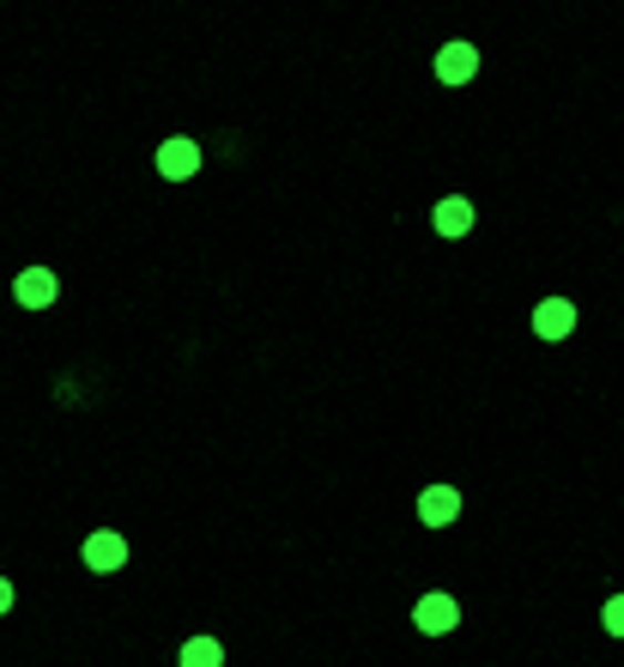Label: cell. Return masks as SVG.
<instances>
[{"label": "cell", "instance_id": "6da1fadb", "mask_svg": "<svg viewBox=\"0 0 624 667\" xmlns=\"http://www.w3.org/2000/svg\"><path fill=\"white\" fill-rule=\"evenodd\" d=\"M158 171L171 176V183H188V176L201 171V146H194L188 134H171V140L158 146Z\"/></svg>", "mask_w": 624, "mask_h": 667}, {"label": "cell", "instance_id": "7a4b0ae2", "mask_svg": "<svg viewBox=\"0 0 624 667\" xmlns=\"http://www.w3.org/2000/svg\"><path fill=\"white\" fill-rule=\"evenodd\" d=\"M473 73H479V49H473V43H461V37H449V43H443V55H437V80L467 85Z\"/></svg>", "mask_w": 624, "mask_h": 667}, {"label": "cell", "instance_id": "3957f363", "mask_svg": "<svg viewBox=\"0 0 624 667\" xmlns=\"http://www.w3.org/2000/svg\"><path fill=\"white\" fill-rule=\"evenodd\" d=\"M419 516L431 522V529H449V522L461 516V492H454V485H424V492H419Z\"/></svg>", "mask_w": 624, "mask_h": 667}, {"label": "cell", "instance_id": "277c9868", "mask_svg": "<svg viewBox=\"0 0 624 667\" xmlns=\"http://www.w3.org/2000/svg\"><path fill=\"white\" fill-rule=\"evenodd\" d=\"M412 619H419V632H431V637H443L461 625V607H454L449 595H424L419 607H412Z\"/></svg>", "mask_w": 624, "mask_h": 667}, {"label": "cell", "instance_id": "5b68a950", "mask_svg": "<svg viewBox=\"0 0 624 667\" xmlns=\"http://www.w3.org/2000/svg\"><path fill=\"white\" fill-rule=\"evenodd\" d=\"M85 564H91V571H122V564H127V541H122V534H110V529H98L85 541Z\"/></svg>", "mask_w": 624, "mask_h": 667}, {"label": "cell", "instance_id": "8992f818", "mask_svg": "<svg viewBox=\"0 0 624 667\" xmlns=\"http://www.w3.org/2000/svg\"><path fill=\"white\" fill-rule=\"evenodd\" d=\"M534 328H540V340H564V334L576 328V304H570V298H545L534 310Z\"/></svg>", "mask_w": 624, "mask_h": 667}, {"label": "cell", "instance_id": "52a82bcc", "mask_svg": "<svg viewBox=\"0 0 624 667\" xmlns=\"http://www.w3.org/2000/svg\"><path fill=\"white\" fill-rule=\"evenodd\" d=\"M437 230H443V237H467V230H473V201H461V195L437 201Z\"/></svg>", "mask_w": 624, "mask_h": 667}, {"label": "cell", "instance_id": "ba28073f", "mask_svg": "<svg viewBox=\"0 0 624 667\" xmlns=\"http://www.w3.org/2000/svg\"><path fill=\"white\" fill-rule=\"evenodd\" d=\"M182 667H225V649H218L213 637H188V644H182Z\"/></svg>", "mask_w": 624, "mask_h": 667}, {"label": "cell", "instance_id": "9c48e42d", "mask_svg": "<svg viewBox=\"0 0 624 667\" xmlns=\"http://www.w3.org/2000/svg\"><path fill=\"white\" fill-rule=\"evenodd\" d=\"M601 619H606V632H613V637H624V595L606 601V607H601Z\"/></svg>", "mask_w": 624, "mask_h": 667}, {"label": "cell", "instance_id": "30bf717a", "mask_svg": "<svg viewBox=\"0 0 624 667\" xmlns=\"http://www.w3.org/2000/svg\"><path fill=\"white\" fill-rule=\"evenodd\" d=\"M0 613H12V583L0 576Z\"/></svg>", "mask_w": 624, "mask_h": 667}]
</instances>
